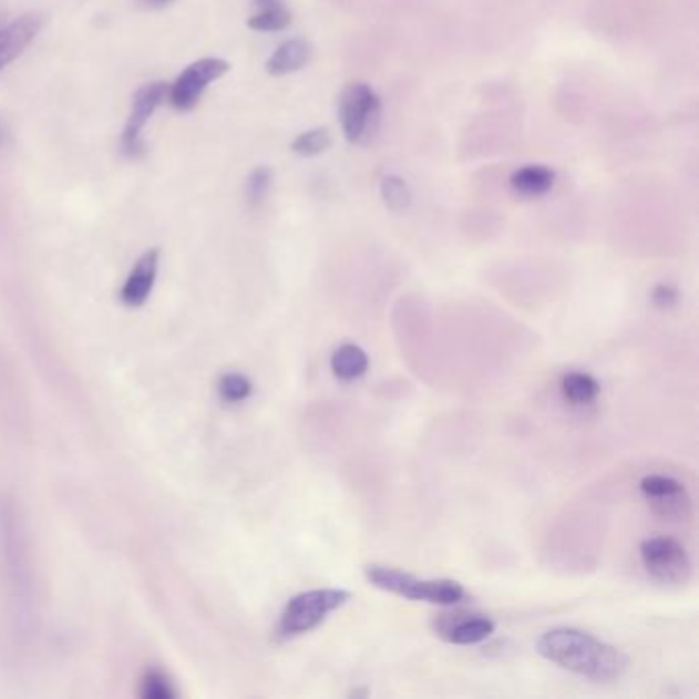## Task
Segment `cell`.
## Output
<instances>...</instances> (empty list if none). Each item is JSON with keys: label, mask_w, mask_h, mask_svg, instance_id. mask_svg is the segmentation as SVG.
Segmentation results:
<instances>
[{"label": "cell", "mask_w": 699, "mask_h": 699, "mask_svg": "<svg viewBox=\"0 0 699 699\" xmlns=\"http://www.w3.org/2000/svg\"><path fill=\"white\" fill-rule=\"evenodd\" d=\"M640 493L652 513L665 522H686L691 517V498L686 486L671 476L648 474L640 481Z\"/></svg>", "instance_id": "obj_9"}, {"label": "cell", "mask_w": 699, "mask_h": 699, "mask_svg": "<svg viewBox=\"0 0 699 699\" xmlns=\"http://www.w3.org/2000/svg\"><path fill=\"white\" fill-rule=\"evenodd\" d=\"M274 171L269 166H257L247 178V199L253 207L261 206L271 192Z\"/></svg>", "instance_id": "obj_22"}, {"label": "cell", "mask_w": 699, "mask_h": 699, "mask_svg": "<svg viewBox=\"0 0 699 699\" xmlns=\"http://www.w3.org/2000/svg\"><path fill=\"white\" fill-rule=\"evenodd\" d=\"M158 265H161V250L158 248L146 250L137 259L130 275L125 277L124 286L120 291V300L125 308H142L144 304L148 302L152 289L156 286Z\"/></svg>", "instance_id": "obj_10"}, {"label": "cell", "mask_w": 699, "mask_h": 699, "mask_svg": "<svg viewBox=\"0 0 699 699\" xmlns=\"http://www.w3.org/2000/svg\"><path fill=\"white\" fill-rule=\"evenodd\" d=\"M230 70V64L222 58H202L192 66L183 70L177 81L168 89V101L178 111H192L197 107L207 86L222 79Z\"/></svg>", "instance_id": "obj_8"}, {"label": "cell", "mask_w": 699, "mask_h": 699, "mask_svg": "<svg viewBox=\"0 0 699 699\" xmlns=\"http://www.w3.org/2000/svg\"><path fill=\"white\" fill-rule=\"evenodd\" d=\"M330 144H332V136H330L329 130L316 127V130H308L296 137L291 142V151L296 152L298 156L310 158V156H318V154L329 151Z\"/></svg>", "instance_id": "obj_20"}, {"label": "cell", "mask_w": 699, "mask_h": 699, "mask_svg": "<svg viewBox=\"0 0 699 699\" xmlns=\"http://www.w3.org/2000/svg\"><path fill=\"white\" fill-rule=\"evenodd\" d=\"M312 55V48L306 40H289V42L281 43L274 55L267 60L265 69L271 74V76H286L291 72H298L308 64Z\"/></svg>", "instance_id": "obj_13"}, {"label": "cell", "mask_w": 699, "mask_h": 699, "mask_svg": "<svg viewBox=\"0 0 699 699\" xmlns=\"http://www.w3.org/2000/svg\"><path fill=\"white\" fill-rule=\"evenodd\" d=\"M650 300H652V304H655L657 308H672V306L677 304V300H679V294H677V289L672 288V286L658 284L657 288L652 289Z\"/></svg>", "instance_id": "obj_23"}, {"label": "cell", "mask_w": 699, "mask_h": 699, "mask_svg": "<svg viewBox=\"0 0 699 699\" xmlns=\"http://www.w3.org/2000/svg\"><path fill=\"white\" fill-rule=\"evenodd\" d=\"M140 698L144 699H173L177 698L175 683L171 677L161 669H148L140 679Z\"/></svg>", "instance_id": "obj_18"}, {"label": "cell", "mask_w": 699, "mask_h": 699, "mask_svg": "<svg viewBox=\"0 0 699 699\" xmlns=\"http://www.w3.org/2000/svg\"><path fill=\"white\" fill-rule=\"evenodd\" d=\"M351 599V593L343 589H312L298 593L284 607L275 636L279 640H291L316 630L327 617L341 609Z\"/></svg>", "instance_id": "obj_4"}, {"label": "cell", "mask_w": 699, "mask_h": 699, "mask_svg": "<svg viewBox=\"0 0 699 699\" xmlns=\"http://www.w3.org/2000/svg\"><path fill=\"white\" fill-rule=\"evenodd\" d=\"M255 7L259 9V13L248 19V28L255 31H267V33L289 28L291 13L286 0H255Z\"/></svg>", "instance_id": "obj_17"}, {"label": "cell", "mask_w": 699, "mask_h": 699, "mask_svg": "<svg viewBox=\"0 0 699 699\" xmlns=\"http://www.w3.org/2000/svg\"><path fill=\"white\" fill-rule=\"evenodd\" d=\"M640 558L646 573L662 585H686L691 578L689 554L672 537H648L640 544Z\"/></svg>", "instance_id": "obj_6"}, {"label": "cell", "mask_w": 699, "mask_h": 699, "mask_svg": "<svg viewBox=\"0 0 699 699\" xmlns=\"http://www.w3.org/2000/svg\"><path fill=\"white\" fill-rule=\"evenodd\" d=\"M168 89L171 84L165 81H156V83L144 84L142 89H137L134 101H132V111L127 117V124L122 134V154L140 161L146 156V142L142 140V132L148 124L152 113L158 110L165 101H168Z\"/></svg>", "instance_id": "obj_7"}, {"label": "cell", "mask_w": 699, "mask_h": 699, "mask_svg": "<svg viewBox=\"0 0 699 699\" xmlns=\"http://www.w3.org/2000/svg\"><path fill=\"white\" fill-rule=\"evenodd\" d=\"M339 117L347 142L356 146L370 144L382 120L380 96L373 93L370 84H347L339 101Z\"/></svg>", "instance_id": "obj_5"}, {"label": "cell", "mask_w": 699, "mask_h": 699, "mask_svg": "<svg viewBox=\"0 0 699 699\" xmlns=\"http://www.w3.org/2000/svg\"><path fill=\"white\" fill-rule=\"evenodd\" d=\"M0 570L14 604L29 609L35 590L33 554L21 508L9 496L0 498Z\"/></svg>", "instance_id": "obj_2"}, {"label": "cell", "mask_w": 699, "mask_h": 699, "mask_svg": "<svg viewBox=\"0 0 699 699\" xmlns=\"http://www.w3.org/2000/svg\"><path fill=\"white\" fill-rule=\"evenodd\" d=\"M175 0H140V7L142 9H151V11H161V9H166Z\"/></svg>", "instance_id": "obj_24"}, {"label": "cell", "mask_w": 699, "mask_h": 699, "mask_svg": "<svg viewBox=\"0 0 699 699\" xmlns=\"http://www.w3.org/2000/svg\"><path fill=\"white\" fill-rule=\"evenodd\" d=\"M556 173L544 165H527L511 175V189L522 197H542L554 187Z\"/></svg>", "instance_id": "obj_14"}, {"label": "cell", "mask_w": 699, "mask_h": 699, "mask_svg": "<svg viewBox=\"0 0 699 699\" xmlns=\"http://www.w3.org/2000/svg\"><path fill=\"white\" fill-rule=\"evenodd\" d=\"M366 578L376 589L394 593L398 597L423 602L431 605H458L466 599V589L450 578H417V576L402 573L392 566L370 564L366 566Z\"/></svg>", "instance_id": "obj_3"}, {"label": "cell", "mask_w": 699, "mask_h": 699, "mask_svg": "<svg viewBox=\"0 0 699 699\" xmlns=\"http://www.w3.org/2000/svg\"><path fill=\"white\" fill-rule=\"evenodd\" d=\"M380 189H382V199H384L386 207L390 212H404L407 207L411 206L412 193L404 178L397 177V175H388L382 181Z\"/></svg>", "instance_id": "obj_21"}, {"label": "cell", "mask_w": 699, "mask_h": 699, "mask_svg": "<svg viewBox=\"0 0 699 699\" xmlns=\"http://www.w3.org/2000/svg\"><path fill=\"white\" fill-rule=\"evenodd\" d=\"M218 394L228 404H240L253 394V382L245 373L228 371L218 380Z\"/></svg>", "instance_id": "obj_19"}, {"label": "cell", "mask_w": 699, "mask_h": 699, "mask_svg": "<svg viewBox=\"0 0 699 699\" xmlns=\"http://www.w3.org/2000/svg\"><path fill=\"white\" fill-rule=\"evenodd\" d=\"M7 17H9V9H7V0H0V29L7 25Z\"/></svg>", "instance_id": "obj_25"}, {"label": "cell", "mask_w": 699, "mask_h": 699, "mask_svg": "<svg viewBox=\"0 0 699 699\" xmlns=\"http://www.w3.org/2000/svg\"><path fill=\"white\" fill-rule=\"evenodd\" d=\"M561 392L573 407H589L602 394V386L590 373L568 371L561 380Z\"/></svg>", "instance_id": "obj_16"}, {"label": "cell", "mask_w": 699, "mask_h": 699, "mask_svg": "<svg viewBox=\"0 0 699 699\" xmlns=\"http://www.w3.org/2000/svg\"><path fill=\"white\" fill-rule=\"evenodd\" d=\"M43 23L42 14L29 13L0 29V70L28 50L29 43L42 31Z\"/></svg>", "instance_id": "obj_12"}, {"label": "cell", "mask_w": 699, "mask_h": 699, "mask_svg": "<svg viewBox=\"0 0 699 699\" xmlns=\"http://www.w3.org/2000/svg\"><path fill=\"white\" fill-rule=\"evenodd\" d=\"M439 638L455 646L481 645L494 634V621L491 617L470 614V616H441L435 626Z\"/></svg>", "instance_id": "obj_11"}, {"label": "cell", "mask_w": 699, "mask_h": 699, "mask_svg": "<svg viewBox=\"0 0 699 699\" xmlns=\"http://www.w3.org/2000/svg\"><path fill=\"white\" fill-rule=\"evenodd\" d=\"M368 368H370V359L359 345H341L330 357V370L343 382H356L359 378H363Z\"/></svg>", "instance_id": "obj_15"}, {"label": "cell", "mask_w": 699, "mask_h": 699, "mask_svg": "<svg viewBox=\"0 0 699 699\" xmlns=\"http://www.w3.org/2000/svg\"><path fill=\"white\" fill-rule=\"evenodd\" d=\"M535 650L539 657L558 665L564 671L587 677L597 683L616 681L628 669V657L616 646L575 628H554L542 634Z\"/></svg>", "instance_id": "obj_1"}]
</instances>
